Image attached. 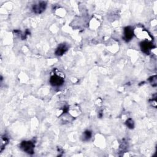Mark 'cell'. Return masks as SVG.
<instances>
[{"instance_id": "cell-1", "label": "cell", "mask_w": 157, "mask_h": 157, "mask_svg": "<svg viewBox=\"0 0 157 157\" xmlns=\"http://www.w3.org/2000/svg\"><path fill=\"white\" fill-rule=\"evenodd\" d=\"M50 82L54 87H59L64 83V78L57 73H55L51 76Z\"/></svg>"}, {"instance_id": "cell-2", "label": "cell", "mask_w": 157, "mask_h": 157, "mask_svg": "<svg viewBox=\"0 0 157 157\" xmlns=\"http://www.w3.org/2000/svg\"><path fill=\"white\" fill-rule=\"evenodd\" d=\"M20 148L24 152L32 154L34 152V144L31 141H23L20 144Z\"/></svg>"}, {"instance_id": "cell-3", "label": "cell", "mask_w": 157, "mask_h": 157, "mask_svg": "<svg viewBox=\"0 0 157 157\" xmlns=\"http://www.w3.org/2000/svg\"><path fill=\"white\" fill-rule=\"evenodd\" d=\"M46 7V4L45 2H41L33 6V9L34 12L36 14H40L45 10Z\"/></svg>"}, {"instance_id": "cell-4", "label": "cell", "mask_w": 157, "mask_h": 157, "mask_svg": "<svg viewBox=\"0 0 157 157\" xmlns=\"http://www.w3.org/2000/svg\"><path fill=\"white\" fill-rule=\"evenodd\" d=\"M124 35L125 38L127 41H130L134 36V31L130 27H126L124 30Z\"/></svg>"}, {"instance_id": "cell-5", "label": "cell", "mask_w": 157, "mask_h": 157, "mask_svg": "<svg viewBox=\"0 0 157 157\" xmlns=\"http://www.w3.org/2000/svg\"><path fill=\"white\" fill-rule=\"evenodd\" d=\"M153 47V44L150 42L149 41H144L141 43V49L146 54H149L150 49Z\"/></svg>"}, {"instance_id": "cell-6", "label": "cell", "mask_w": 157, "mask_h": 157, "mask_svg": "<svg viewBox=\"0 0 157 157\" xmlns=\"http://www.w3.org/2000/svg\"><path fill=\"white\" fill-rule=\"evenodd\" d=\"M68 50V47L66 44H61L58 49H56V51L55 52V54L57 55H61L63 54H65Z\"/></svg>"}, {"instance_id": "cell-7", "label": "cell", "mask_w": 157, "mask_h": 157, "mask_svg": "<svg viewBox=\"0 0 157 157\" xmlns=\"http://www.w3.org/2000/svg\"><path fill=\"white\" fill-rule=\"evenodd\" d=\"M92 137V133L89 131H87L84 133V140L88 141Z\"/></svg>"}, {"instance_id": "cell-8", "label": "cell", "mask_w": 157, "mask_h": 157, "mask_svg": "<svg viewBox=\"0 0 157 157\" xmlns=\"http://www.w3.org/2000/svg\"><path fill=\"white\" fill-rule=\"evenodd\" d=\"M149 80L150 81V83L152 84V86L155 87L156 85V76H152Z\"/></svg>"}, {"instance_id": "cell-9", "label": "cell", "mask_w": 157, "mask_h": 157, "mask_svg": "<svg viewBox=\"0 0 157 157\" xmlns=\"http://www.w3.org/2000/svg\"><path fill=\"white\" fill-rule=\"evenodd\" d=\"M127 126L130 128H133L134 127V123H133V121L131 120V119H129V120L127 121Z\"/></svg>"}]
</instances>
